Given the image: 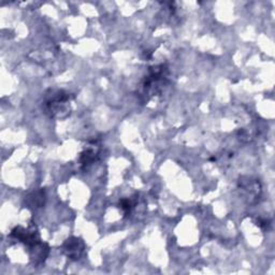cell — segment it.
Masks as SVG:
<instances>
[{
	"label": "cell",
	"instance_id": "cell-7",
	"mask_svg": "<svg viewBox=\"0 0 275 275\" xmlns=\"http://www.w3.org/2000/svg\"><path fill=\"white\" fill-rule=\"evenodd\" d=\"M120 208L124 210L126 213H129L130 210H132V202H130V200L122 199L120 201Z\"/></svg>",
	"mask_w": 275,
	"mask_h": 275
},
{
	"label": "cell",
	"instance_id": "cell-4",
	"mask_svg": "<svg viewBox=\"0 0 275 275\" xmlns=\"http://www.w3.org/2000/svg\"><path fill=\"white\" fill-rule=\"evenodd\" d=\"M32 252H30V259L32 262L36 264H42L46 259L50 248L48 244H42L41 242L32 246Z\"/></svg>",
	"mask_w": 275,
	"mask_h": 275
},
{
	"label": "cell",
	"instance_id": "cell-1",
	"mask_svg": "<svg viewBox=\"0 0 275 275\" xmlns=\"http://www.w3.org/2000/svg\"><path fill=\"white\" fill-rule=\"evenodd\" d=\"M71 98H74L68 92L64 90L52 92V95L46 100V108L48 112L50 114L52 118H64L70 114V108L68 106V102H70Z\"/></svg>",
	"mask_w": 275,
	"mask_h": 275
},
{
	"label": "cell",
	"instance_id": "cell-2",
	"mask_svg": "<svg viewBox=\"0 0 275 275\" xmlns=\"http://www.w3.org/2000/svg\"><path fill=\"white\" fill-rule=\"evenodd\" d=\"M36 227L32 226L30 228H24L22 226H18L11 231V236L18 238V241L23 242L25 245L32 246L40 243V236L38 234V231L34 229Z\"/></svg>",
	"mask_w": 275,
	"mask_h": 275
},
{
	"label": "cell",
	"instance_id": "cell-3",
	"mask_svg": "<svg viewBox=\"0 0 275 275\" xmlns=\"http://www.w3.org/2000/svg\"><path fill=\"white\" fill-rule=\"evenodd\" d=\"M85 248V244L82 238L71 236L67 238L62 244V250L69 259L71 260H78L81 258Z\"/></svg>",
	"mask_w": 275,
	"mask_h": 275
},
{
	"label": "cell",
	"instance_id": "cell-5",
	"mask_svg": "<svg viewBox=\"0 0 275 275\" xmlns=\"http://www.w3.org/2000/svg\"><path fill=\"white\" fill-rule=\"evenodd\" d=\"M46 201V192L43 190L32 192L30 196H27L25 202L28 208H40L44 204Z\"/></svg>",
	"mask_w": 275,
	"mask_h": 275
},
{
	"label": "cell",
	"instance_id": "cell-6",
	"mask_svg": "<svg viewBox=\"0 0 275 275\" xmlns=\"http://www.w3.org/2000/svg\"><path fill=\"white\" fill-rule=\"evenodd\" d=\"M98 157V153L94 150H86L81 154V157H80V162L82 164V166L86 167V166L94 162Z\"/></svg>",
	"mask_w": 275,
	"mask_h": 275
}]
</instances>
